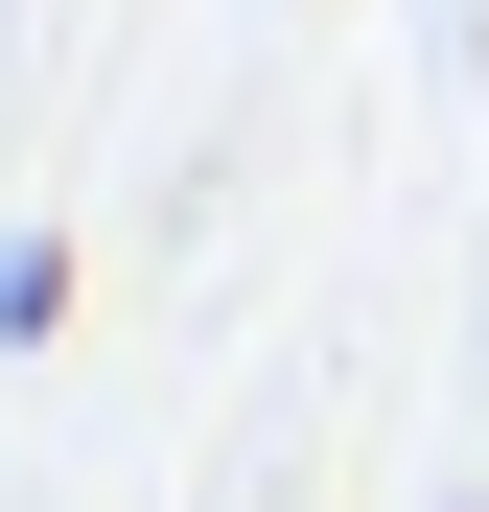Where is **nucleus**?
I'll return each mask as SVG.
<instances>
[{
	"instance_id": "1",
	"label": "nucleus",
	"mask_w": 489,
	"mask_h": 512,
	"mask_svg": "<svg viewBox=\"0 0 489 512\" xmlns=\"http://www.w3.org/2000/svg\"><path fill=\"white\" fill-rule=\"evenodd\" d=\"M70 280H94L70 233H0V350H47V326H70Z\"/></svg>"
}]
</instances>
